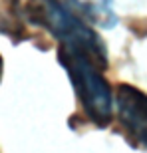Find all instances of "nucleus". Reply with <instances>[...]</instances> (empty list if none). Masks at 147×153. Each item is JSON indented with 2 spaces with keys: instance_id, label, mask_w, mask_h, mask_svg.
Here are the masks:
<instances>
[{
  "instance_id": "obj_5",
  "label": "nucleus",
  "mask_w": 147,
  "mask_h": 153,
  "mask_svg": "<svg viewBox=\"0 0 147 153\" xmlns=\"http://www.w3.org/2000/svg\"><path fill=\"white\" fill-rule=\"evenodd\" d=\"M2 70H4V64H2V58H0V79H2Z\"/></svg>"
},
{
  "instance_id": "obj_3",
  "label": "nucleus",
  "mask_w": 147,
  "mask_h": 153,
  "mask_svg": "<svg viewBox=\"0 0 147 153\" xmlns=\"http://www.w3.org/2000/svg\"><path fill=\"white\" fill-rule=\"evenodd\" d=\"M117 121L133 147L147 149V94L133 85L119 84L115 91Z\"/></svg>"
},
{
  "instance_id": "obj_1",
  "label": "nucleus",
  "mask_w": 147,
  "mask_h": 153,
  "mask_svg": "<svg viewBox=\"0 0 147 153\" xmlns=\"http://www.w3.org/2000/svg\"><path fill=\"white\" fill-rule=\"evenodd\" d=\"M10 4L20 20L48 30L62 46L84 50L102 68H108V50L102 38L70 12L62 0H10Z\"/></svg>"
},
{
  "instance_id": "obj_4",
  "label": "nucleus",
  "mask_w": 147,
  "mask_h": 153,
  "mask_svg": "<svg viewBox=\"0 0 147 153\" xmlns=\"http://www.w3.org/2000/svg\"><path fill=\"white\" fill-rule=\"evenodd\" d=\"M74 2L79 8V12L96 26L113 28L117 24V16H115L111 0H74Z\"/></svg>"
},
{
  "instance_id": "obj_2",
  "label": "nucleus",
  "mask_w": 147,
  "mask_h": 153,
  "mask_svg": "<svg viewBox=\"0 0 147 153\" xmlns=\"http://www.w3.org/2000/svg\"><path fill=\"white\" fill-rule=\"evenodd\" d=\"M58 60L70 76L85 117L96 127H108L113 115V96L108 79L102 74L105 68L84 50L62 44L58 48Z\"/></svg>"
}]
</instances>
